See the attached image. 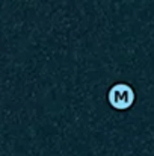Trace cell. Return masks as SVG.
I'll list each match as a JSON object with an SVG mask.
<instances>
[{
	"label": "cell",
	"mask_w": 154,
	"mask_h": 156,
	"mask_svg": "<svg viewBox=\"0 0 154 156\" xmlns=\"http://www.w3.org/2000/svg\"><path fill=\"white\" fill-rule=\"evenodd\" d=\"M107 99H109V103L112 105V108L124 111V109H128L133 105L135 93H133L132 87H128L125 83H116L110 88Z\"/></svg>",
	"instance_id": "6da1fadb"
}]
</instances>
